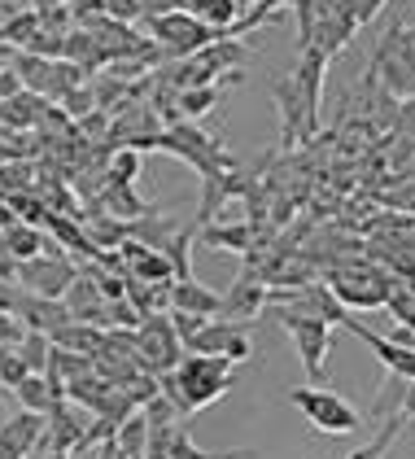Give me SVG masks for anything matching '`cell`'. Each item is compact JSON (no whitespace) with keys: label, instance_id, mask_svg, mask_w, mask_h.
<instances>
[{"label":"cell","instance_id":"1","mask_svg":"<svg viewBox=\"0 0 415 459\" xmlns=\"http://www.w3.org/2000/svg\"><path fill=\"white\" fill-rule=\"evenodd\" d=\"M237 368H241V363L219 359V354L184 351V359L175 363L167 377H158V381H162V394L171 398L184 416H197V411H206L214 398H223L228 389L237 385Z\"/></svg>","mask_w":415,"mask_h":459},{"label":"cell","instance_id":"2","mask_svg":"<svg viewBox=\"0 0 415 459\" xmlns=\"http://www.w3.org/2000/svg\"><path fill=\"white\" fill-rule=\"evenodd\" d=\"M158 149L162 153H171V158H179V162H188L193 171L202 179H219L228 176V171H237L241 162L232 158V149L219 141V136H210V132H202L197 123H188V118H175V123H167L162 127V136H158Z\"/></svg>","mask_w":415,"mask_h":459},{"label":"cell","instance_id":"3","mask_svg":"<svg viewBox=\"0 0 415 459\" xmlns=\"http://www.w3.org/2000/svg\"><path fill=\"white\" fill-rule=\"evenodd\" d=\"M289 407L302 411V420H311V429H319L324 437H354L367 416H359L342 394H333L328 385H298L289 389Z\"/></svg>","mask_w":415,"mask_h":459},{"label":"cell","instance_id":"4","mask_svg":"<svg viewBox=\"0 0 415 459\" xmlns=\"http://www.w3.org/2000/svg\"><path fill=\"white\" fill-rule=\"evenodd\" d=\"M267 316H276V324L293 337L298 359L307 368V381L324 385V359L333 351V328L337 324H328V319H319V316H293V311H267Z\"/></svg>","mask_w":415,"mask_h":459},{"label":"cell","instance_id":"5","mask_svg":"<svg viewBox=\"0 0 415 459\" xmlns=\"http://www.w3.org/2000/svg\"><path fill=\"white\" fill-rule=\"evenodd\" d=\"M136 354H140V368H144V372H153V377H167L175 363L184 359V342H179V333L171 328V316H167V311L140 319Z\"/></svg>","mask_w":415,"mask_h":459},{"label":"cell","instance_id":"6","mask_svg":"<svg viewBox=\"0 0 415 459\" xmlns=\"http://www.w3.org/2000/svg\"><path fill=\"white\" fill-rule=\"evenodd\" d=\"M74 276H79V263H74L57 241L18 267V284H22L27 293H39V298H62Z\"/></svg>","mask_w":415,"mask_h":459},{"label":"cell","instance_id":"7","mask_svg":"<svg viewBox=\"0 0 415 459\" xmlns=\"http://www.w3.org/2000/svg\"><path fill=\"white\" fill-rule=\"evenodd\" d=\"M153 48H162L167 57H193L197 48H206L210 39H219V31H210L206 22H197L193 13H184V9H171V13H158L153 22Z\"/></svg>","mask_w":415,"mask_h":459},{"label":"cell","instance_id":"8","mask_svg":"<svg viewBox=\"0 0 415 459\" xmlns=\"http://www.w3.org/2000/svg\"><path fill=\"white\" fill-rule=\"evenodd\" d=\"M188 354H219V359H232V363H245L254 354V337H249V324L241 319H206L188 342H184Z\"/></svg>","mask_w":415,"mask_h":459},{"label":"cell","instance_id":"9","mask_svg":"<svg viewBox=\"0 0 415 459\" xmlns=\"http://www.w3.org/2000/svg\"><path fill=\"white\" fill-rule=\"evenodd\" d=\"M333 298L342 302V307H359V311H376L389 302V281H385L381 272H363L359 276V267H350V272H337L333 276Z\"/></svg>","mask_w":415,"mask_h":459},{"label":"cell","instance_id":"10","mask_svg":"<svg viewBox=\"0 0 415 459\" xmlns=\"http://www.w3.org/2000/svg\"><path fill=\"white\" fill-rule=\"evenodd\" d=\"M267 293H272V289L245 267L241 276L232 281V289L219 293V316L214 319H241V324H254V319L263 316V307H267Z\"/></svg>","mask_w":415,"mask_h":459},{"label":"cell","instance_id":"11","mask_svg":"<svg viewBox=\"0 0 415 459\" xmlns=\"http://www.w3.org/2000/svg\"><path fill=\"white\" fill-rule=\"evenodd\" d=\"M342 328H346V333H354L363 346H372V351H376V359L385 363V372L415 381V346H407V342H389V337H381L376 328L359 324V319L350 316V311H346V319H342Z\"/></svg>","mask_w":415,"mask_h":459},{"label":"cell","instance_id":"12","mask_svg":"<svg viewBox=\"0 0 415 459\" xmlns=\"http://www.w3.org/2000/svg\"><path fill=\"white\" fill-rule=\"evenodd\" d=\"M354 31H359V27L350 22V13L342 9V0H333V4L324 9V18L315 22V36H311V44H307V48H319V53L333 62V57L346 48L350 39H354Z\"/></svg>","mask_w":415,"mask_h":459},{"label":"cell","instance_id":"13","mask_svg":"<svg viewBox=\"0 0 415 459\" xmlns=\"http://www.w3.org/2000/svg\"><path fill=\"white\" fill-rule=\"evenodd\" d=\"M62 398H66V385L53 381L48 372H27V377L13 385V403H18L22 411H48V407L62 403Z\"/></svg>","mask_w":415,"mask_h":459},{"label":"cell","instance_id":"14","mask_svg":"<svg viewBox=\"0 0 415 459\" xmlns=\"http://www.w3.org/2000/svg\"><path fill=\"white\" fill-rule=\"evenodd\" d=\"M44 411H13L9 420L0 424V437L18 451L22 459H31L39 451V442H44Z\"/></svg>","mask_w":415,"mask_h":459},{"label":"cell","instance_id":"15","mask_svg":"<svg viewBox=\"0 0 415 459\" xmlns=\"http://www.w3.org/2000/svg\"><path fill=\"white\" fill-rule=\"evenodd\" d=\"M171 311H188V316H206L214 319L219 316V293L202 284L197 276L188 281H171Z\"/></svg>","mask_w":415,"mask_h":459},{"label":"cell","instance_id":"16","mask_svg":"<svg viewBox=\"0 0 415 459\" xmlns=\"http://www.w3.org/2000/svg\"><path fill=\"white\" fill-rule=\"evenodd\" d=\"M0 246L9 249L18 263H27L35 254H44V249L53 246V237L44 232V228H35V223H22V219H13L4 232H0Z\"/></svg>","mask_w":415,"mask_h":459},{"label":"cell","instance_id":"17","mask_svg":"<svg viewBox=\"0 0 415 459\" xmlns=\"http://www.w3.org/2000/svg\"><path fill=\"white\" fill-rule=\"evenodd\" d=\"M188 13L197 18V22H206L210 31H228L232 22H237V13H241V0H188Z\"/></svg>","mask_w":415,"mask_h":459},{"label":"cell","instance_id":"18","mask_svg":"<svg viewBox=\"0 0 415 459\" xmlns=\"http://www.w3.org/2000/svg\"><path fill=\"white\" fill-rule=\"evenodd\" d=\"M167 459H258V451L254 446H241V451H202V446H193V433H188V420H184Z\"/></svg>","mask_w":415,"mask_h":459},{"label":"cell","instance_id":"19","mask_svg":"<svg viewBox=\"0 0 415 459\" xmlns=\"http://www.w3.org/2000/svg\"><path fill=\"white\" fill-rule=\"evenodd\" d=\"M114 442H118V451H123L127 459H144V446H149V420H144L140 407L114 429Z\"/></svg>","mask_w":415,"mask_h":459},{"label":"cell","instance_id":"20","mask_svg":"<svg viewBox=\"0 0 415 459\" xmlns=\"http://www.w3.org/2000/svg\"><path fill=\"white\" fill-rule=\"evenodd\" d=\"M13 351L22 354L27 372H48V359H53V342H48L44 333H35V328H27V333L18 337V346H13Z\"/></svg>","mask_w":415,"mask_h":459},{"label":"cell","instance_id":"21","mask_svg":"<svg viewBox=\"0 0 415 459\" xmlns=\"http://www.w3.org/2000/svg\"><path fill=\"white\" fill-rule=\"evenodd\" d=\"M402 394H407V377H393V372H389L367 416H372V420H376V416H385V420H389V416H398V411H402Z\"/></svg>","mask_w":415,"mask_h":459},{"label":"cell","instance_id":"22","mask_svg":"<svg viewBox=\"0 0 415 459\" xmlns=\"http://www.w3.org/2000/svg\"><path fill=\"white\" fill-rule=\"evenodd\" d=\"M140 162H144V153H140V149L118 144V149L109 153V179H114V184H136Z\"/></svg>","mask_w":415,"mask_h":459},{"label":"cell","instance_id":"23","mask_svg":"<svg viewBox=\"0 0 415 459\" xmlns=\"http://www.w3.org/2000/svg\"><path fill=\"white\" fill-rule=\"evenodd\" d=\"M27 377V363H22V354L13 351V346H0V385H18Z\"/></svg>","mask_w":415,"mask_h":459},{"label":"cell","instance_id":"24","mask_svg":"<svg viewBox=\"0 0 415 459\" xmlns=\"http://www.w3.org/2000/svg\"><path fill=\"white\" fill-rule=\"evenodd\" d=\"M393 136L402 141H415V97H398V109H393Z\"/></svg>","mask_w":415,"mask_h":459},{"label":"cell","instance_id":"25","mask_svg":"<svg viewBox=\"0 0 415 459\" xmlns=\"http://www.w3.org/2000/svg\"><path fill=\"white\" fill-rule=\"evenodd\" d=\"M385 4H389V0H342V9L350 13V22H354V27H367Z\"/></svg>","mask_w":415,"mask_h":459},{"label":"cell","instance_id":"26","mask_svg":"<svg viewBox=\"0 0 415 459\" xmlns=\"http://www.w3.org/2000/svg\"><path fill=\"white\" fill-rule=\"evenodd\" d=\"M74 459H127L118 451V442L114 437H101V442H92V446H79V451H70Z\"/></svg>","mask_w":415,"mask_h":459},{"label":"cell","instance_id":"27","mask_svg":"<svg viewBox=\"0 0 415 459\" xmlns=\"http://www.w3.org/2000/svg\"><path fill=\"white\" fill-rule=\"evenodd\" d=\"M18 267H22V263H18L9 249L0 246V281H18Z\"/></svg>","mask_w":415,"mask_h":459},{"label":"cell","instance_id":"28","mask_svg":"<svg viewBox=\"0 0 415 459\" xmlns=\"http://www.w3.org/2000/svg\"><path fill=\"white\" fill-rule=\"evenodd\" d=\"M9 416H13V389L0 385V424L9 420Z\"/></svg>","mask_w":415,"mask_h":459},{"label":"cell","instance_id":"29","mask_svg":"<svg viewBox=\"0 0 415 459\" xmlns=\"http://www.w3.org/2000/svg\"><path fill=\"white\" fill-rule=\"evenodd\" d=\"M402 416L415 420V381H407V394H402Z\"/></svg>","mask_w":415,"mask_h":459},{"label":"cell","instance_id":"30","mask_svg":"<svg viewBox=\"0 0 415 459\" xmlns=\"http://www.w3.org/2000/svg\"><path fill=\"white\" fill-rule=\"evenodd\" d=\"M13 13H18V4H9V0H0V27H4V22H9Z\"/></svg>","mask_w":415,"mask_h":459},{"label":"cell","instance_id":"31","mask_svg":"<svg viewBox=\"0 0 415 459\" xmlns=\"http://www.w3.org/2000/svg\"><path fill=\"white\" fill-rule=\"evenodd\" d=\"M0 459H22V455H18V451H13V446H9V442L0 437Z\"/></svg>","mask_w":415,"mask_h":459},{"label":"cell","instance_id":"32","mask_svg":"<svg viewBox=\"0 0 415 459\" xmlns=\"http://www.w3.org/2000/svg\"><path fill=\"white\" fill-rule=\"evenodd\" d=\"M57 4H66V0H35V9H57Z\"/></svg>","mask_w":415,"mask_h":459},{"label":"cell","instance_id":"33","mask_svg":"<svg viewBox=\"0 0 415 459\" xmlns=\"http://www.w3.org/2000/svg\"><path fill=\"white\" fill-rule=\"evenodd\" d=\"M9 57H13V53H9V48H4V44H0V66H4V62H9Z\"/></svg>","mask_w":415,"mask_h":459}]
</instances>
